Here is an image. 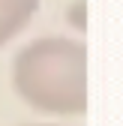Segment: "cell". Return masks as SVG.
Listing matches in <instances>:
<instances>
[{"label":"cell","mask_w":123,"mask_h":126,"mask_svg":"<svg viewBox=\"0 0 123 126\" xmlns=\"http://www.w3.org/2000/svg\"><path fill=\"white\" fill-rule=\"evenodd\" d=\"M15 93L42 114L87 111V45L66 36H42L12 60Z\"/></svg>","instance_id":"obj_1"},{"label":"cell","mask_w":123,"mask_h":126,"mask_svg":"<svg viewBox=\"0 0 123 126\" xmlns=\"http://www.w3.org/2000/svg\"><path fill=\"white\" fill-rule=\"evenodd\" d=\"M39 0H0V48L30 24Z\"/></svg>","instance_id":"obj_2"},{"label":"cell","mask_w":123,"mask_h":126,"mask_svg":"<svg viewBox=\"0 0 123 126\" xmlns=\"http://www.w3.org/2000/svg\"><path fill=\"white\" fill-rule=\"evenodd\" d=\"M30 126H51V123H30Z\"/></svg>","instance_id":"obj_3"}]
</instances>
